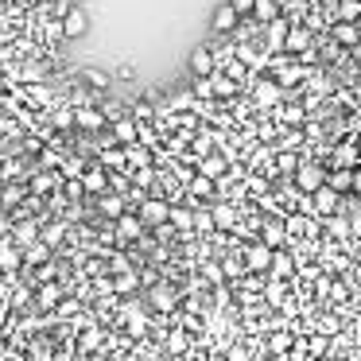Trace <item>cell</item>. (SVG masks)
Here are the masks:
<instances>
[{
    "label": "cell",
    "instance_id": "49",
    "mask_svg": "<svg viewBox=\"0 0 361 361\" xmlns=\"http://www.w3.org/2000/svg\"><path fill=\"white\" fill-rule=\"evenodd\" d=\"M82 190H86V187H82V179H71V183H66V198H74V202L82 198Z\"/></svg>",
    "mask_w": 361,
    "mask_h": 361
},
{
    "label": "cell",
    "instance_id": "15",
    "mask_svg": "<svg viewBox=\"0 0 361 361\" xmlns=\"http://www.w3.org/2000/svg\"><path fill=\"white\" fill-rule=\"evenodd\" d=\"M291 272H295V260H291L288 252L276 249V252H272V264H268V276H272V280H288Z\"/></svg>",
    "mask_w": 361,
    "mask_h": 361
},
{
    "label": "cell",
    "instance_id": "17",
    "mask_svg": "<svg viewBox=\"0 0 361 361\" xmlns=\"http://www.w3.org/2000/svg\"><path fill=\"white\" fill-rule=\"evenodd\" d=\"M210 218H214V229H233L237 226V210L229 202H214Z\"/></svg>",
    "mask_w": 361,
    "mask_h": 361
},
{
    "label": "cell",
    "instance_id": "4",
    "mask_svg": "<svg viewBox=\"0 0 361 361\" xmlns=\"http://www.w3.org/2000/svg\"><path fill=\"white\" fill-rule=\"evenodd\" d=\"M291 179H295V187L303 190V195H314V190L326 183V171H322L319 164H299V171L291 175Z\"/></svg>",
    "mask_w": 361,
    "mask_h": 361
},
{
    "label": "cell",
    "instance_id": "48",
    "mask_svg": "<svg viewBox=\"0 0 361 361\" xmlns=\"http://www.w3.org/2000/svg\"><path fill=\"white\" fill-rule=\"evenodd\" d=\"M74 125V109H59L55 113V128H71Z\"/></svg>",
    "mask_w": 361,
    "mask_h": 361
},
{
    "label": "cell",
    "instance_id": "24",
    "mask_svg": "<svg viewBox=\"0 0 361 361\" xmlns=\"http://www.w3.org/2000/svg\"><path fill=\"white\" fill-rule=\"evenodd\" d=\"M97 210H102L105 218H121V214H125V198L121 195H102L97 198Z\"/></svg>",
    "mask_w": 361,
    "mask_h": 361
},
{
    "label": "cell",
    "instance_id": "13",
    "mask_svg": "<svg viewBox=\"0 0 361 361\" xmlns=\"http://www.w3.org/2000/svg\"><path fill=\"white\" fill-rule=\"evenodd\" d=\"M136 136H140V125H136L133 117H121V121H113V140H117L121 148H128V144H136Z\"/></svg>",
    "mask_w": 361,
    "mask_h": 361
},
{
    "label": "cell",
    "instance_id": "16",
    "mask_svg": "<svg viewBox=\"0 0 361 361\" xmlns=\"http://www.w3.org/2000/svg\"><path fill=\"white\" fill-rule=\"evenodd\" d=\"M117 233H121V241H136V237L144 233V221L136 218V214H121V218H117Z\"/></svg>",
    "mask_w": 361,
    "mask_h": 361
},
{
    "label": "cell",
    "instance_id": "57",
    "mask_svg": "<svg viewBox=\"0 0 361 361\" xmlns=\"http://www.w3.org/2000/svg\"><path fill=\"white\" fill-rule=\"evenodd\" d=\"M229 361H249V357H245V350H233V353H229Z\"/></svg>",
    "mask_w": 361,
    "mask_h": 361
},
{
    "label": "cell",
    "instance_id": "23",
    "mask_svg": "<svg viewBox=\"0 0 361 361\" xmlns=\"http://www.w3.org/2000/svg\"><path fill=\"white\" fill-rule=\"evenodd\" d=\"M20 264H24V252H20L16 245H0V268H4V272H16Z\"/></svg>",
    "mask_w": 361,
    "mask_h": 361
},
{
    "label": "cell",
    "instance_id": "55",
    "mask_svg": "<svg viewBox=\"0 0 361 361\" xmlns=\"http://www.w3.org/2000/svg\"><path fill=\"white\" fill-rule=\"evenodd\" d=\"M221 272H226V276H241V260H229V264L221 268Z\"/></svg>",
    "mask_w": 361,
    "mask_h": 361
},
{
    "label": "cell",
    "instance_id": "60",
    "mask_svg": "<svg viewBox=\"0 0 361 361\" xmlns=\"http://www.w3.org/2000/svg\"><path fill=\"white\" fill-rule=\"evenodd\" d=\"M4 86H8V82H4V74H0V90H4Z\"/></svg>",
    "mask_w": 361,
    "mask_h": 361
},
{
    "label": "cell",
    "instance_id": "26",
    "mask_svg": "<svg viewBox=\"0 0 361 361\" xmlns=\"http://www.w3.org/2000/svg\"><path fill=\"white\" fill-rule=\"evenodd\" d=\"M47 257H51V249H47L43 241H35V245H27V249H24V264H27V268L47 264Z\"/></svg>",
    "mask_w": 361,
    "mask_h": 361
},
{
    "label": "cell",
    "instance_id": "42",
    "mask_svg": "<svg viewBox=\"0 0 361 361\" xmlns=\"http://www.w3.org/2000/svg\"><path fill=\"white\" fill-rule=\"evenodd\" d=\"M307 353H311V357H322V353H326V338L311 334V338H307Z\"/></svg>",
    "mask_w": 361,
    "mask_h": 361
},
{
    "label": "cell",
    "instance_id": "45",
    "mask_svg": "<svg viewBox=\"0 0 361 361\" xmlns=\"http://www.w3.org/2000/svg\"><path fill=\"white\" fill-rule=\"evenodd\" d=\"M226 4H229V8H233L241 20H249V16H252V0H226Z\"/></svg>",
    "mask_w": 361,
    "mask_h": 361
},
{
    "label": "cell",
    "instance_id": "9",
    "mask_svg": "<svg viewBox=\"0 0 361 361\" xmlns=\"http://www.w3.org/2000/svg\"><path fill=\"white\" fill-rule=\"evenodd\" d=\"M214 71H218L214 51L210 47H195V55H190V74H195V78H210Z\"/></svg>",
    "mask_w": 361,
    "mask_h": 361
},
{
    "label": "cell",
    "instance_id": "27",
    "mask_svg": "<svg viewBox=\"0 0 361 361\" xmlns=\"http://www.w3.org/2000/svg\"><path fill=\"white\" fill-rule=\"evenodd\" d=\"M152 307L167 314V311H175V307H179V299H175L171 288H156V291H152Z\"/></svg>",
    "mask_w": 361,
    "mask_h": 361
},
{
    "label": "cell",
    "instance_id": "25",
    "mask_svg": "<svg viewBox=\"0 0 361 361\" xmlns=\"http://www.w3.org/2000/svg\"><path fill=\"white\" fill-rule=\"evenodd\" d=\"M39 241V226L35 221H20L16 226V249H27V245Z\"/></svg>",
    "mask_w": 361,
    "mask_h": 361
},
{
    "label": "cell",
    "instance_id": "59",
    "mask_svg": "<svg viewBox=\"0 0 361 361\" xmlns=\"http://www.w3.org/2000/svg\"><path fill=\"white\" fill-rule=\"evenodd\" d=\"M121 361H140V357H133V353H125V357H121Z\"/></svg>",
    "mask_w": 361,
    "mask_h": 361
},
{
    "label": "cell",
    "instance_id": "41",
    "mask_svg": "<svg viewBox=\"0 0 361 361\" xmlns=\"http://www.w3.org/2000/svg\"><path fill=\"white\" fill-rule=\"evenodd\" d=\"M167 350H171V353H183V350H187V334H183L179 326H175L171 334H167Z\"/></svg>",
    "mask_w": 361,
    "mask_h": 361
},
{
    "label": "cell",
    "instance_id": "58",
    "mask_svg": "<svg viewBox=\"0 0 361 361\" xmlns=\"http://www.w3.org/2000/svg\"><path fill=\"white\" fill-rule=\"evenodd\" d=\"M4 314H8V307H4V303H0V322H4Z\"/></svg>",
    "mask_w": 361,
    "mask_h": 361
},
{
    "label": "cell",
    "instance_id": "54",
    "mask_svg": "<svg viewBox=\"0 0 361 361\" xmlns=\"http://www.w3.org/2000/svg\"><path fill=\"white\" fill-rule=\"evenodd\" d=\"M90 345H97V330H86V334H82V350H90Z\"/></svg>",
    "mask_w": 361,
    "mask_h": 361
},
{
    "label": "cell",
    "instance_id": "22",
    "mask_svg": "<svg viewBox=\"0 0 361 361\" xmlns=\"http://www.w3.org/2000/svg\"><path fill=\"white\" fill-rule=\"evenodd\" d=\"M82 82H86L90 90H102V94L113 86V78H109L105 71H97V66H86V71H82Z\"/></svg>",
    "mask_w": 361,
    "mask_h": 361
},
{
    "label": "cell",
    "instance_id": "47",
    "mask_svg": "<svg viewBox=\"0 0 361 361\" xmlns=\"http://www.w3.org/2000/svg\"><path fill=\"white\" fill-rule=\"evenodd\" d=\"M190 90H195V97H202V102H206V97H214L210 78H195V86H190Z\"/></svg>",
    "mask_w": 361,
    "mask_h": 361
},
{
    "label": "cell",
    "instance_id": "1",
    "mask_svg": "<svg viewBox=\"0 0 361 361\" xmlns=\"http://www.w3.org/2000/svg\"><path fill=\"white\" fill-rule=\"evenodd\" d=\"M59 27H63V39H82L90 32V12L82 4H71V12L59 20Z\"/></svg>",
    "mask_w": 361,
    "mask_h": 361
},
{
    "label": "cell",
    "instance_id": "10",
    "mask_svg": "<svg viewBox=\"0 0 361 361\" xmlns=\"http://www.w3.org/2000/svg\"><path fill=\"white\" fill-rule=\"evenodd\" d=\"M272 252L276 249H268V245H249V249H245V268H249V272H268V264H272Z\"/></svg>",
    "mask_w": 361,
    "mask_h": 361
},
{
    "label": "cell",
    "instance_id": "35",
    "mask_svg": "<svg viewBox=\"0 0 361 361\" xmlns=\"http://www.w3.org/2000/svg\"><path fill=\"white\" fill-rule=\"evenodd\" d=\"M63 237H66V226H63V221H51V226L43 229V237H39V241H43V245H47V249H51V245H59V241H63Z\"/></svg>",
    "mask_w": 361,
    "mask_h": 361
},
{
    "label": "cell",
    "instance_id": "43",
    "mask_svg": "<svg viewBox=\"0 0 361 361\" xmlns=\"http://www.w3.org/2000/svg\"><path fill=\"white\" fill-rule=\"evenodd\" d=\"M51 187H55V175H35V179H32V190H35V195H47Z\"/></svg>",
    "mask_w": 361,
    "mask_h": 361
},
{
    "label": "cell",
    "instance_id": "7",
    "mask_svg": "<svg viewBox=\"0 0 361 361\" xmlns=\"http://www.w3.org/2000/svg\"><path fill=\"white\" fill-rule=\"evenodd\" d=\"M74 125L86 128V133H102L109 121H105V113L97 109V105H78V109H74Z\"/></svg>",
    "mask_w": 361,
    "mask_h": 361
},
{
    "label": "cell",
    "instance_id": "21",
    "mask_svg": "<svg viewBox=\"0 0 361 361\" xmlns=\"http://www.w3.org/2000/svg\"><path fill=\"white\" fill-rule=\"evenodd\" d=\"M283 241H288V229H283V221H264V241H260V245H268V249H280Z\"/></svg>",
    "mask_w": 361,
    "mask_h": 361
},
{
    "label": "cell",
    "instance_id": "40",
    "mask_svg": "<svg viewBox=\"0 0 361 361\" xmlns=\"http://www.w3.org/2000/svg\"><path fill=\"white\" fill-rule=\"evenodd\" d=\"M59 295H63V291H59V283H43V288H39V303L43 307H55Z\"/></svg>",
    "mask_w": 361,
    "mask_h": 361
},
{
    "label": "cell",
    "instance_id": "50",
    "mask_svg": "<svg viewBox=\"0 0 361 361\" xmlns=\"http://www.w3.org/2000/svg\"><path fill=\"white\" fill-rule=\"evenodd\" d=\"M195 229H202V233H210V229H214V218H210V214H195Z\"/></svg>",
    "mask_w": 361,
    "mask_h": 361
},
{
    "label": "cell",
    "instance_id": "12",
    "mask_svg": "<svg viewBox=\"0 0 361 361\" xmlns=\"http://www.w3.org/2000/svg\"><path fill=\"white\" fill-rule=\"evenodd\" d=\"M338 202H342V195H338V190H330L326 183H322V187L311 195V214H334Z\"/></svg>",
    "mask_w": 361,
    "mask_h": 361
},
{
    "label": "cell",
    "instance_id": "32",
    "mask_svg": "<svg viewBox=\"0 0 361 361\" xmlns=\"http://www.w3.org/2000/svg\"><path fill=\"white\" fill-rule=\"evenodd\" d=\"M125 164H133V167H152V159H148V152H144L140 144H128V148H125Z\"/></svg>",
    "mask_w": 361,
    "mask_h": 361
},
{
    "label": "cell",
    "instance_id": "61",
    "mask_svg": "<svg viewBox=\"0 0 361 361\" xmlns=\"http://www.w3.org/2000/svg\"><path fill=\"white\" fill-rule=\"evenodd\" d=\"M0 190H4V179H0Z\"/></svg>",
    "mask_w": 361,
    "mask_h": 361
},
{
    "label": "cell",
    "instance_id": "29",
    "mask_svg": "<svg viewBox=\"0 0 361 361\" xmlns=\"http://www.w3.org/2000/svg\"><path fill=\"white\" fill-rule=\"evenodd\" d=\"M350 183H353V171H350V167H338V171L326 175V187L338 190V195H342V190H350Z\"/></svg>",
    "mask_w": 361,
    "mask_h": 361
},
{
    "label": "cell",
    "instance_id": "38",
    "mask_svg": "<svg viewBox=\"0 0 361 361\" xmlns=\"http://www.w3.org/2000/svg\"><path fill=\"white\" fill-rule=\"evenodd\" d=\"M283 291H288V288H283V280H272V283H268V288H264L268 307H280V303H283Z\"/></svg>",
    "mask_w": 361,
    "mask_h": 361
},
{
    "label": "cell",
    "instance_id": "51",
    "mask_svg": "<svg viewBox=\"0 0 361 361\" xmlns=\"http://www.w3.org/2000/svg\"><path fill=\"white\" fill-rule=\"evenodd\" d=\"M202 276H206L210 283H221V276H226V272H221L218 264H206V268H202Z\"/></svg>",
    "mask_w": 361,
    "mask_h": 361
},
{
    "label": "cell",
    "instance_id": "52",
    "mask_svg": "<svg viewBox=\"0 0 361 361\" xmlns=\"http://www.w3.org/2000/svg\"><path fill=\"white\" fill-rule=\"evenodd\" d=\"M117 78H125V82L136 78V66L133 63H117Z\"/></svg>",
    "mask_w": 361,
    "mask_h": 361
},
{
    "label": "cell",
    "instance_id": "19",
    "mask_svg": "<svg viewBox=\"0 0 361 361\" xmlns=\"http://www.w3.org/2000/svg\"><path fill=\"white\" fill-rule=\"evenodd\" d=\"M210 90H214V97L229 102V97H237V90H241V86H237V82H229L226 74H218V71H214V74H210Z\"/></svg>",
    "mask_w": 361,
    "mask_h": 361
},
{
    "label": "cell",
    "instance_id": "8",
    "mask_svg": "<svg viewBox=\"0 0 361 361\" xmlns=\"http://www.w3.org/2000/svg\"><path fill=\"white\" fill-rule=\"evenodd\" d=\"M330 35H334V43L338 47H350V51H357L361 47V27L357 24H342V20H334V24H330Z\"/></svg>",
    "mask_w": 361,
    "mask_h": 361
},
{
    "label": "cell",
    "instance_id": "30",
    "mask_svg": "<svg viewBox=\"0 0 361 361\" xmlns=\"http://www.w3.org/2000/svg\"><path fill=\"white\" fill-rule=\"evenodd\" d=\"M338 20H342V24H357L361 20V0H338Z\"/></svg>",
    "mask_w": 361,
    "mask_h": 361
},
{
    "label": "cell",
    "instance_id": "34",
    "mask_svg": "<svg viewBox=\"0 0 361 361\" xmlns=\"http://www.w3.org/2000/svg\"><path fill=\"white\" fill-rule=\"evenodd\" d=\"M128 179H133L140 190H148L152 183H156V167H136V171H128Z\"/></svg>",
    "mask_w": 361,
    "mask_h": 361
},
{
    "label": "cell",
    "instance_id": "56",
    "mask_svg": "<svg viewBox=\"0 0 361 361\" xmlns=\"http://www.w3.org/2000/svg\"><path fill=\"white\" fill-rule=\"evenodd\" d=\"M350 187H353V190H357V195H361V167H357V171H353V183H350Z\"/></svg>",
    "mask_w": 361,
    "mask_h": 361
},
{
    "label": "cell",
    "instance_id": "33",
    "mask_svg": "<svg viewBox=\"0 0 361 361\" xmlns=\"http://www.w3.org/2000/svg\"><path fill=\"white\" fill-rule=\"evenodd\" d=\"M187 190H190L195 198H210V195H214V179H206V175H195Z\"/></svg>",
    "mask_w": 361,
    "mask_h": 361
},
{
    "label": "cell",
    "instance_id": "2",
    "mask_svg": "<svg viewBox=\"0 0 361 361\" xmlns=\"http://www.w3.org/2000/svg\"><path fill=\"white\" fill-rule=\"evenodd\" d=\"M252 102L260 105V109H276V105H283V90L276 78H260L252 82Z\"/></svg>",
    "mask_w": 361,
    "mask_h": 361
},
{
    "label": "cell",
    "instance_id": "5",
    "mask_svg": "<svg viewBox=\"0 0 361 361\" xmlns=\"http://www.w3.org/2000/svg\"><path fill=\"white\" fill-rule=\"evenodd\" d=\"M288 32H291V24L283 16H276L272 24H264V51L268 55H280L283 51V39H288Z\"/></svg>",
    "mask_w": 361,
    "mask_h": 361
},
{
    "label": "cell",
    "instance_id": "28",
    "mask_svg": "<svg viewBox=\"0 0 361 361\" xmlns=\"http://www.w3.org/2000/svg\"><path fill=\"white\" fill-rule=\"evenodd\" d=\"M299 164H303V159H299L295 152H288V148L276 152V171H280V175H295V171H299Z\"/></svg>",
    "mask_w": 361,
    "mask_h": 361
},
{
    "label": "cell",
    "instance_id": "36",
    "mask_svg": "<svg viewBox=\"0 0 361 361\" xmlns=\"http://www.w3.org/2000/svg\"><path fill=\"white\" fill-rule=\"evenodd\" d=\"M276 117H280L283 125H299V121H303V109H299V105H276Z\"/></svg>",
    "mask_w": 361,
    "mask_h": 361
},
{
    "label": "cell",
    "instance_id": "6",
    "mask_svg": "<svg viewBox=\"0 0 361 361\" xmlns=\"http://www.w3.org/2000/svg\"><path fill=\"white\" fill-rule=\"evenodd\" d=\"M167 214H171V202H164V198H144L136 218H140L144 226H164Z\"/></svg>",
    "mask_w": 361,
    "mask_h": 361
},
{
    "label": "cell",
    "instance_id": "37",
    "mask_svg": "<svg viewBox=\"0 0 361 361\" xmlns=\"http://www.w3.org/2000/svg\"><path fill=\"white\" fill-rule=\"evenodd\" d=\"M102 167H125V171H128V164H125V148H105L102 152Z\"/></svg>",
    "mask_w": 361,
    "mask_h": 361
},
{
    "label": "cell",
    "instance_id": "18",
    "mask_svg": "<svg viewBox=\"0 0 361 361\" xmlns=\"http://www.w3.org/2000/svg\"><path fill=\"white\" fill-rule=\"evenodd\" d=\"M280 16V0H252V20L257 24H272Z\"/></svg>",
    "mask_w": 361,
    "mask_h": 361
},
{
    "label": "cell",
    "instance_id": "53",
    "mask_svg": "<svg viewBox=\"0 0 361 361\" xmlns=\"http://www.w3.org/2000/svg\"><path fill=\"white\" fill-rule=\"evenodd\" d=\"M59 314H78V303H74V299H66V303H59Z\"/></svg>",
    "mask_w": 361,
    "mask_h": 361
},
{
    "label": "cell",
    "instance_id": "11",
    "mask_svg": "<svg viewBox=\"0 0 361 361\" xmlns=\"http://www.w3.org/2000/svg\"><path fill=\"white\" fill-rule=\"evenodd\" d=\"M237 24H241V16H237L229 4H218V12H214V20H210V27H214V35H233L237 32Z\"/></svg>",
    "mask_w": 361,
    "mask_h": 361
},
{
    "label": "cell",
    "instance_id": "39",
    "mask_svg": "<svg viewBox=\"0 0 361 361\" xmlns=\"http://www.w3.org/2000/svg\"><path fill=\"white\" fill-rule=\"evenodd\" d=\"M195 94H187V90H179V94L171 97V102H167V109H195Z\"/></svg>",
    "mask_w": 361,
    "mask_h": 361
},
{
    "label": "cell",
    "instance_id": "14",
    "mask_svg": "<svg viewBox=\"0 0 361 361\" xmlns=\"http://www.w3.org/2000/svg\"><path fill=\"white\" fill-rule=\"evenodd\" d=\"M82 187H86L90 195H105V187H109L105 167H90V171H82Z\"/></svg>",
    "mask_w": 361,
    "mask_h": 361
},
{
    "label": "cell",
    "instance_id": "44",
    "mask_svg": "<svg viewBox=\"0 0 361 361\" xmlns=\"http://www.w3.org/2000/svg\"><path fill=\"white\" fill-rule=\"evenodd\" d=\"M353 167L357 164V148H353V144H345V148H338V167Z\"/></svg>",
    "mask_w": 361,
    "mask_h": 361
},
{
    "label": "cell",
    "instance_id": "20",
    "mask_svg": "<svg viewBox=\"0 0 361 361\" xmlns=\"http://www.w3.org/2000/svg\"><path fill=\"white\" fill-rule=\"evenodd\" d=\"M198 175H206V179H221V175H226V156L198 159Z\"/></svg>",
    "mask_w": 361,
    "mask_h": 361
},
{
    "label": "cell",
    "instance_id": "31",
    "mask_svg": "<svg viewBox=\"0 0 361 361\" xmlns=\"http://www.w3.org/2000/svg\"><path fill=\"white\" fill-rule=\"evenodd\" d=\"M167 221H171V226H179V229H195V214L190 210H179V206H171V214H167Z\"/></svg>",
    "mask_w": 361,
    "mask_h": 361
},
{
    "label": "cell",
    "instance_id": "3",
    "mask_svg": "<svg viewBox=\"0 0 361 361\" xmlns=\"http://www.w3.org/2000/svg\"><path fill=\"white\" fill-rule=\"evenodd\" d=\"M307 47H314V32H311V24H291V32H288V39H283V55H303Z\"/></svg>",
    "mask_w": 361,
    "mask_h": 361
},
{
    "label": "cell",
    "instance_id": "46",
    "mask_svg": "<svg viewBox=\"0 0 361 361\" xmlns=\"http://www.w3.org/2000/svg\"><path fill=\"white\" fill-rule=\"evenodd\" d=\"M0 198H4V206H16L20 198H24V187H4V190H0Z\"/></svg>",
    "mask_w": 361,
    "mask_h": 361
}]
</instances>
